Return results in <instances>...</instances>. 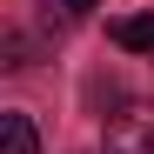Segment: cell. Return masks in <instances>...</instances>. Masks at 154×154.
<instances>
[{"instance_id":"4","label":"cell","mask_w":154,"mask_h":154,"mask_svg":"<svg viewBox=\"0 0 154 154\" xmlns=\"http://www.w3.org/2000/svg\"><path fill=\"white\" fill-rule=\"evenodd\" d=\"M54 7H60V20H87V14L100 7V0H54Z\"/></svg>"},{"instance_id":"3","label":"cell","mask_w":154,"mask_h":154,"mask_svg":"<svg viewBox=\"0 0 154 154\" xmlns=\"http://www.w3.org/2000/svg\"><path fill=\"white\" fill-rule=\"evenodd\" d=\"M0 154H40V134L27 114H0Z\"/></svg>"},{"instance_id":"1","label":"cell","mask_w":154,"mask_h":154,"mask_svg":"<svg viewBox=\"0 0 154 154\" xmlns=\"http://www.w3.org/2000/svg\"><path fill=\"white\" fill-rule=\"evenodd\" d=\"M107 154H154V100H134L107 121Z\"/></svg>"},{"instance_id":"2","label":"cell","mask_w":154,"mask_h":154,"mask_svg":"<svg viewBox=\"0 0 154 154\" xmlns=\"http://www.w3.org/2000/svg\"><path fill=\"white\" fill-rule=\"evenodd\" d=\"M107 40L127 47V54H154V14H127V20H114Z\"/></svg>"}]
</instances>
